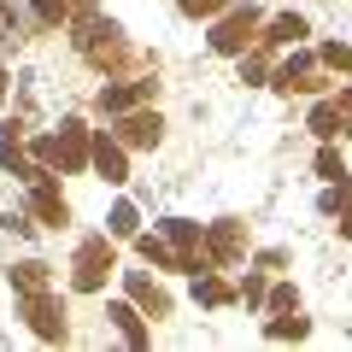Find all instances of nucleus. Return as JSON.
<instances>
[{"label":"nucleus","instance_id":"obj_11","mask_svg":"<svg viewBox=\"0 0 352 352\" xmlns=\"http://www.w3.org/2000/svg\"><path fill=\"white\" fill-rule=\"evenodd\" d=\"M135 252H141L147 264H159V270H188V258L170 247V235H164V229H153V235H135Z\"/></svg>","mask_w":352,"mask_h":352},{"label":"nucleus","instance_id":"obj_7","mask_svg":"<svg viewBox=\"0 0 352 352\" xmlns=\"http://www.w3.org/2000/svg\"><path fill=\"white\" fill-rule=\"evenodd\" d=\"M153 94H159V82H153V76H141V82H106V88H100V112H106V118L135 112V106H147Z\"/></svg>","mask_w":352,"mask_h":352},{"label":"nucleus","instance_id":"obj_28","mask_svg":"<svg viewBox=\"0 0 352 352\" xmlns=\"http://www.w3.org/2000/svg\"><path fill=\"white\" fill-rule=\"evenodd\" d=\"M346 135H352V124H346Z\"/></svg>","mask_w":352,"mask_h":352},{"label":"nucleus","instance_id":"obj_20","mask_svg":"<svg viewBox=\"0 0 352 352\" xmlns=\"http://www.w3.org/2000/svg\"><path fill=\"white\" fill-rule=\"evenodd\" d=\"M106 229H112V235H129V241H135L141 235V229H135V206H112V217H106Z\"/></svg>","mask_w":352,"mask_h":352},{"label":"nucleus","instance_id":"obj_25","mask_svg":"<svg viewBox=\"0 0 352 352\" xmlns=\"http://www.w3.org/2000/svg\"><path fill=\"white\" fill-rule=\"evenodd\" d=\"M340 235L352 241V200H346V217H340Z\"/></svg>","mask_w":352,"mask_h":352},{"label":"nucleus","instance_id":"obj_22","mask_svg":"<svg viewBox=\"0 0 352 352\" xmlns=\"http://www.w3.org/2000/svg\"><path fill=\"white\" fill-rule=\"evenodd\" d=\"M317 59H323L329 71H352V47H340V41H329V47L317 53Z\"/></svg>","mask_w":352,"mask_h":352},{"label":"nucleus","instance_id":"obj_9","mask_svg":"<svg viewBox=\"0 0 352 352\" xmlns=\"http://www.w3.org/2000/svg\"><path fill=\"white\" fill-rule=\"evenodd\" d=\"M30 206H36V217H41V223H53V229H65V217H71V206H65V194L53 188V170L30 182Z\"/></svg>","mask_w":352,"mask_h":352},{"label":"nucleus","instance_id":"obj_14","mask_svg":"<svg viewBox=\"0 0 352 352\" xmlns=\"http://www.w3.org/2000/svg\"><path fill=\"white\" fill-rule=\"evenodd\" d=\"M194 300H200V305H229V300H241V288H229L223 276L200 270V276H194Z\"/></svg>","mask_w":352,"mask_h":352},{"label":"nucleus","instance_id":"obj_15","mask_svg":"<svg viewBox=\"0 0 352 352\" xmlns=\"http://www.w3.org/2000/svg\"><path fill=\"white\" fill-rule=\"evenodd\" d=\"M305 36V18H294V12H282V18H270V24H264V47H288V41H300Z\"/></svg>","mask_w":352,"mask_h":352},{"label":"nucleus","instance_id":"obj_16","mask_svg":"<svg viewBox=\"0 0 352 352\" xmlns=\"http://www.w3.org/2000/svg\"><path fill=\"white\" fill-rule=\"evenodd\" d=\"M340 118H346V106H340V100H317V106H311V124H305V129H311V135H323V141H335Z\"/></svg>","mask_w":352,"mask_h":352},{"label":"nucleus","instance_id":"obj_18","mask_svg":"<svg viewBox=\"0 0 352 352\" xmlns=\"http://www.w3.org/2000/svg\"><path fill=\"white\" fill-rule=\"evenodd\" d=\"M305 329H311V323H305V317H300V305H294V317L282 311L276 323H270V340H305Z\"/></svg>","mask_w":352,"mask_h":352},{"label":"nucleus","instance_id":"obj_4","mask_svg":"<svg viewBox=\"0 0 352 352\" xmlns=\"http://www.w3.org/2000/svg\"><path fill=\"white\" fill-rule=\"evenodd\" d=\"M235 258H241V223H235V217H223V223H212V229H206L200 270H229Z\"/></svg>","mask_w":352,"mask_h":352},{"label":"nucleus","instance_id":"obj_21","mask_svg":"<svg viewBox=\"0 0 352 352\" xmlns=\"http://www.w3.org/2000/svg\"><path fill=\"white\" fill-rule=\"evenodd\" d=\"M176 6H182L188 18H217V12H229L235 0H176Z\"/></svg>","mask_w":352,"mask_h":352},{"label":"nucleus","instance_id":"obj_5","mask_svg":"<svg viewBox=\"0 0 352 352\" xmlns=\"http://www.w3.org/2000/svg\"><path fill=\"white\" fill-rule=\"evenodd\" d=\"M270 82L282 88V94H317L323 88V59H305V53H294V59L276 65V76Z\"/></svg>","mask_w":352,"mask_h":352},{"label":"nucleus","instance_id":"obj_27","mask_svg":"<svg viewBox=\"0 0 352 352\" xmlns=\"http://www.w3.org/2000/svg\"><path fill=\"white\" fill-rule=\"evenodd\" d=\"M0 100H6V76H0Z\"/></svg>","mask_w":352,"mask_h":352},{"label":"nucleus","instance_id":"obj_2","mask_svg":"<svg viewBox=\"0 0 352 352\" xmlns=\"http://www.w3.org/2000/svg\"><path fill=\"white\" fill-rule=\"evenodd\" d=\"M258 30H264L258 6H252V0L241 6V0H235V6H229V18H217L206 41H212V53H247V47H258Z\"/></svg>","mask_w":352,"mask_h":352},{"label":"nucleus","instance_id":"obj_19","mask_svg":"<svg viewBox=\"0 0 352 352\" xmlns=\"http://www.w3.org/2000/svg\"><path fill=\"white\" fill-rule=\"evenodd\" d=\"M317 176H323V182H340V176H346V159H340V153L329 147V141L317 147Z\"/></svg>","mask_w":352,"mask_h":352},{"label":"nucleus","instance_id":"obj_12","mask_svg":"<svg viewBox=\"0 0 352 352\" xmlns=\"http://www.w3.org/2000/svg\"><path fill=\"white\" fill-rule=\"evenodd\" d=\"M106 317H112V323H118V335H124L129 346H147V323H141V317H147V311H135V305L112 300V305H106Z\"/></svg>","mask_w":352,"mask_h":352},{"label":"nucleus","instance_id":"obj_13","mask_svg":"<svg viewBox=\"0 0 352 352\" xmlns=\"http://www.w3.org/2000/svg\"><path fill=\"white\" fill-rule=\"evenodd\" d=\"M129 294H135V305H141L147 317H170V294H164V288H153V282L141 276V270H129Z\"/></svg>","mask_w":352,"mask_h":352},{"label":"nucleus","instance_id":"obj_8","mask_svg":"<svg viewBox=\"0 0 352 352\" xmlns=\"http://www.w3.org/2000/svg\"><path fill=\"white\" fill-rule=\"evenodd\" d=\"M112 135L124 141V147H159V135H164V118H159V112H118Z\"/></svg>","mask_w":352,"mask_h":352},{"label":"nucleus","instance_id":"obj_3","mask_svg":"<svg viewBox=\"0 0 352 352\" xmlns=\"http://www.w3.org/2000/svg\"><path fill=\"white\" fill-rule=\"evenodd\" d=\"M118 270V252H112V241L106 235H94V241H82L76 247V258H71V282L82 294H94V288H106V276Z\"/></svg>","mask_w":352,"mask_h":352},{"label":"nucleus","instance_id":"obj_17","mask_svg":"<svg viewBox=\"0 0 352 352\" xmlns=\"http://www.w3.org/2000/svg\"><path fill=\"white\" fill-rule=\"evenodd\" d=\"M12 288H18V294H41V288H47V264H41V258L12 264Z\"/></svg>","mask_w":352,"mask_h":352},{"label":"nucleus","instance_id":"obj_26","mask_svg":"<svg viewBox=\"0 0 352 352\" xmlns=\"http://www.w3.org/2000/svg\"><path fill=\"white\" fill-rule=\"evenodd\" d=\"M335 100H340V106H346V112H352V88H340V94H335Z\"/></svg>","mask_w":352,"mask_h":352},{"label":"nucleus","instance_id":"obj_6","mask_svg":"<svg viewBox=\"0 0 352 352\" xmlns=\"http://www.w3.org/2000/svg\"><path fill=\"white\" fill-rule=\"evenodd\" d=\"M24 323L36 329L41 340H65V305L53 300L47 288H41V294H24Z\"/></svg>","mask_w":352,"mask_h":352},{"label":"nucleus","instance_id":"obj_10","mask_svg":"<svg viewBox=\"0 0 352 352\" xmlns=\"http://www.w3.org/2000/svg\"><path fill=\"white\" fill-rule=\"evenodd\" d=\"M94 170H100L106 182H124V176H129V159H124V141H118L112 129H100V135H94Z\"/></svg>","mask_w":352,"mask_h":352},{"label":"nucleus","instance_id":"obj_24","mask_svg":"<svg viewBox=\"0 0 352 352\" xmlns=\"http://www.w3.org/2000/svg\"><path fill=\"white\" fill-rule=\"evenodd\" d=\"M264 305H270V311H294L300 294H294V288H270V300H264Z\"/></svg>","mask_w":352,"mask_h":352},{"label":"nucleus","instance_id":"obj_1","mask_svg":"<svg viewBox=\"0 0 352 352\" xmlns=\"http://www.w3.org/2000/svg\"><path fill=\"white\" fill-rule=\"evenodd\" d=\"M36 159L47 164V170H53V164H59V170H88V164H94V129H82L71 118L59 135H41L36 141Z\"/></svg>","mask_w":352,"mask_h":352},{"label":"nucleus","instance_id":"obj_23","mask_svg":"<svg viewBox=\"0 0 352 352\" xmlns=\"http://www.w3.org/2000/svg\"><path fill=\"white\" fill-rule=\"evenodd\" d=\"M241 300H247V305H264V300H270V288H264V276H247V282H241Z\"/></svg>","mask_w":352,"mask_h":352}]
</instances>
